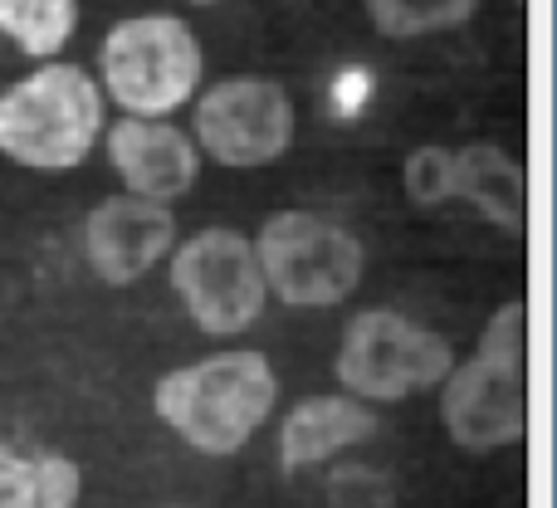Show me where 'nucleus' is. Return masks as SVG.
Instances as JSON below:
<instances>
[{"instance_id": "f3484780", "label": "nucleus", "mask_w": 557, "mask_h": 508, "mask_svg": "<svg viewBox=\"0 0 557 508\" xmlns=\"http://www.w3.org/2000/svg\"><path fill=\"white\" fill-rule=\"evenodd\" d=\"M186 5H215V0H186Z\"/></svg>"}, {"instance_id": "423d86ee", "label": "nucleus", "mask_w": 557, "mask_h": 508, "mask_svg": "<svg viewBox=\"0 0 557 508\" xmlns=\"http://www.w3.org/2000/svg\"><path fill=\"white\" fill-rule=\"evenodd\" d=\"M455 367L450 337L396 308H362L337 337V386L367 406H392L406 396L435 392Z\"/></svg>"}, {"instance_id": "ddd939ff", "label": "nucleus", "mask_w": 557, "mask_h": 508, "mask_svg": "<svg viewBox=\"0 0 557 508\" xmlns=\"http://www.w3.org/2000/svg\"><path fill=\"white\" fill-rule=\"evenodd\" d=\"M84 470L69 455H25L0 445V508H74Z\"/></svg>"}, {"instance_id": "2eb2a0df", "label": "nucleus", "mask_w": 557, "mask_h": 508, "mask_svg": "<svg viewBox=\"0 0 557 508\" xmlns=\"http://www.w3.org/2000/svg\"><path fill=\"white\" fill-rule=\"evenodd\" d=\"M362 10L382 39H431L470 25L480 0H362Z\"/></svg>"}, {"instance_id": "f8f14e48", "label": "nucleus", "mask_w": 557, "mask_h": 508, "mask_svg": "<svg viewBox=\"0 0 557 508\" xmlns=\"http://www.w3.org/2000/svg\"><path fill=\"white\" fill-rule=\"evenodd\" d=\"M450 201H465L474 215L504 235H523V215H529V186H523V166L509 147L499 143H465L455 147V182Z\"/></svg>"}, {"instance_id": "9d476101", "label": "nucleus", "mask_w": 557, "mask_h": 508, "mask_svg": "<svg viewBox=\"0 0 557 508\" xmlns=\"http://www.w3.org/2000/svg\"><path fill=\"white\" fill-rule=\"evenodd\" d=\"M98 143H103L117 186L133 196H147V201H182L201 176V152H196L191 133L176 127L172 117L123 113L117 123L103 127Z\"/></svg>"}, {"instance_id": "0eeeda50", "label": "nucleus", "mask_w": 557, "mask_h": 508, "mask_svg": "<svg viewBox=\"0 0 557 508\" xmlns=\"http://www.w3.org/2000/svg\"><path fill=\"white\" fill-rule=\"evenodd\" d=\"M162 264H166V284L182 298L196 333L240 337L264 318L270 288H264L260 259H255V240L245 231L206 225V231L176 240Z\"/></svg>"}, {"instance_id": "4468645a", "label": "nucleus", "mask_w": 557, "mask_h": 508, "mask_svg": "<svg viewBox=\"0 0 557 508\" xmlns=\"http://www.w3.org/2000/svg\"><path fill=\"white\" fill-rule=\"evenodd\" d=\"M78 29V0H0V35L25 59H59Z\"/></svg>"}, {"instance_id": "1a4fd4ad", "label": "nucleus", "mask_w": 557, "mask_h": 508, "mask_svg": "<svg viewBox=\"0 0 557 508\" xmlns=\"http://www.w3.org/2000/svg\"><path fill=\"white\" fill-rule=\"evenodd\" d=\"M176 245V215L166 201L117 191L103 196L78 225V255L88 274L108 288H133L172 255Z\"/></svg>"}, {"instance_id": "39448f33", "label": "nucleus", "mask_w": 557, "mask_h": 508, "mask_svg": "<svg viewBox=\"0 0 557 508\" xmlns=\"http://www.w3.org/2000/svg\"><path fill=\"white\" fill-rule=\"evenodd\" d=\"M264 288L284 308H337L362 288L367 250L343 221L318 211H274L250 235Z\"/></svg>"}, {"instance_id": "6e6552de", "label": "nucleus", "mask_w": 557, "mask_h": 508, "mask_svg": "<svg viewBox=\"0 0 557 508\" xmlns=\"http://www.w3.org/2000/svg\"><path fill=\"white\" fill-rule=\"evenodd\" d=\"M191 143L201 162L225 172H260L274 166L298 137V108L278 78L231 74L196 88L191 103Z\"/></svg>"}, {"instance_id": "dca6fc26", "label": "nucleus", "mask_w": 557, "mask_h": 508, "mask_svg": "<svg viewBox=\"0 0 557 508\" xmlns=\"http://www.w3.org/2000/svg\"><path fill=\"white\" fill-rule=\"evenodd\" d=\"M450 182H455V147L425 143L416 147L401 162V191L411 196V206H445L450 201Z\"/></svg>"}, {"instance_id": "f257e3e1", "label": "nucleus", "mask_w": 557, "mask_h": 508, "mask_svg": "<svg viewBox=\"0 0 557 508\" xmlns=\"http://www.w3.org/2000/svg\"><path fill=\"white\" fill-rule=\"evenodd\" d=\"M278 376L270 357L255 347L211 352L201 362L172 367L152 386V411L166 431L196 455H240L264 421L274 416Z\"/></svg>"}, {"instance_id": "9b49d317", "label": "nucleus", "mask_w": 557, "mask_h": 508, "mask_svg": "<svg viewBox=\"0 0 557 508\" xmlns=\"http://www.w3.org/2000/svg\"><path fill=\"white\" fill-rule=\"evenodd\" d=\"M376 435V411L367 401L347 392L327 396H304L298 406H288L274 435V455L288 474H304L313 464H327L333 455L352 450V445Z\"/></svg>"}, {"instance_id": "20e7f679", "label": "nucleus", "mask_w": 557, "mask_h": 508, "mask_svg": "<svg viewBox=\"0 0 557 508\" xmlns=\"http://www.w3.org/2000/svg\"><path fill=\"white\" fill-rule=\"evenodd\" d=\"M206 84V49L182 15H127L98 45V88L117 113L172 117Z\"/></svg>"}, {"instance_id": "7ed1b4c3", "label": "nucleus", "mask_w": 557, "mask_h": 508, "mask_svg": "<svg viewBox=\"0 0 557 508\" xmlns=\"http://www.w3.org/2000/svg\"><path fill=\"white\" fill-rule=\"evenodd\" d=\"M523 367H529V308L523 298H509L484 323L474 352L455 362L441 382V425L460 450L490 455L529 435Z\"/></svg>"}, {"instance_id": "f03ea898", "label": "nucleus", "mask_w": 557, "mask_h": 508, "mask_svg": "<svg viewBox=\"0 0 557 508\" xmlns=\"http://www.w3.org/2000/svg\"><path fill=\"white\" fill-rule=\"evenodd\" d=\"M108 127V98L84 64L39 59L0 88V157L39 176H64L94 157Z\"/></svg>"}]
</instances>
